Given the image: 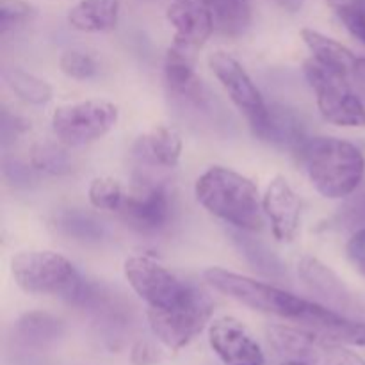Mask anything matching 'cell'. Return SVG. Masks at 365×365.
I'll return each instance as SVG.
<instances>
[{"label": "cell", "instance_id": "5", "mask_svg": "<svg viewBox=\"0 0 365 365\" xmlns=\"http://www.w3.org/2000/svg\"><path fill=\"white\" fill-rule=\"evenodd\" d=\"M125 278L135 294L148 303V309H175L191 302L200 291L150 257L125 260Z\"/></svg>", "mask_w": 365, "mask_h": 365}, {"label": "cell", "instance_id": "22", "mask_svg": "<svg viewBox=\"0 0 365 365\" xmlns=\"http://www.w3.org/2000/svg\"><path fill=\"white\" fill-rule=\"evenodd\" d=\"M260 139L285 146V148H292L296 152L307 141L302 121L284 107H269V120Z\"/></svg>", "mask_w": 365, "mask_h": 365}, {"label": "cell", "instance_id": "31", "mask_svg": "<svg viewBox=\"0 0 365 365\" xmlns=\"http://www.w3.org/2000/svg\"><path fill=\"white\" fill-rule=\"evenodd\" d=\"M31 123L18 114L9 113V109H2V120H0V132H2V145L7 146L11 141L27 132Z\"/></svg>", "mask_w": 365, "mask_h": 365}, {"label": "cell", "instance_id": "15", "mask_svg": "<svg viewBox=\"0 0 365 365\" xmlns=\"http://www.w3.org/2000/svg\"><path fill=\"white\" fill-rule=\"evenodd\" d=\"M192 52L195 50L189 46L173 43V46L168 48L166 61H164V77L173 95L203 107L207 103V93L202 78L196 75Z\"/></svg>", "mask_w": 365, "mask_h": 365}, {"label": "cell", "instance_id": "37", "mask_svg": "<svg viewBox=\"0 0 365 365\" xmlns=\"http://www.w3.org/2000/svg\"><path fill=\"white\" fill-rule=\"evenodd\" d=\"M344 6H349L353 11H356V13L362 14L365 18V0H349V2H346Z\"/></svg>", "mask_w": 365, "mask_h": 365}, {"label": "cell", "instance_id": "14", "mask_svg": "<svg viewBox=\"0 0 365 365\" xmlns=\"http://www.w3.org/2000/svg\"><path fill=\"white\" fill-rule=\"evenodd\" d=\"M166 16L175 29V43L192 50L202 46L216 31L212 13L202 0H175Z\"/></svg>", "mask_w": 365, "mask_h": 365}, {"label": "cell", "instance_id": "36", "mask_svg": "<svg viewBox=\"0 0 365 365\" xmlns=\"http://www.w3.org/2000/svg\"><path fill=\"white\" fill-rule=\"evenodd\" d=\"M277 2L280 4L284 9L292 11V13H294V11L302 9V6H303V2H305V0H277Z\"/></svg>", "mask_w": 365, "mask_h": 365}, {"label": "cell", "instance_id": "3", "mask_svg": "<svg viewBox=\"0 0 365 365\" xmlns=\"http://www.w3.org/2000/svg\"><path fill=\"white\" fill-rule=\"evenodd\" d=\"M11 273L25 292L59 296L73 305H77L86 287V280L66 257L43 250H29L14 255Z\"/></svg>", "mask_w": 365, "mask_h": 365}, {"label": "cell", "instance_id": "40", "mask_svg": "<svg viewBox=\"0 0 365 365\" xmlns=\"http://www.w3.org/2000/svg\"><path fill=\"white\" fill-rule=\"evenodd\" d=\"M339 2H341V4H339V6H342V4H344V2H342V0H339Z\"/></svg>", "mask_w": 365, "mask_h": 365}, {"label": "cell", "instance_id": "21", "mask_svg": "<svg viewBox=\"0 0 365 365\" xmlns=\"http://www.w3.org/2000/svg\"><path fill=\"white\" fill-rule=\"evenodd\" d=\"M14 335L25 348L45 349L63 339L64 323L52 314L29 312L18 319Z\"/></svg>", "mask_w": 365, "mask_h": 365}, {"label": "cell", "instance_id": "32", "mask_svg": "<svg viewBox=\"0 0 365 365\" xmlns=\"http://www.w3.org/2000/svg\"><path fill=\"white\" fill-rule=\"evenodd\" d=\"M346 253H348V259L351 260L355 269L365 278V227L355 230L348 246H346Z\"/></svg>", "mask_w": 365, "mask_h": 365}, {"label": "cell", "instance_id": "33", "mask_svg": "<svg viewBox=\"0 0 365 365\" xmlns=\"http://www.w3.org/2000/svg\"><path fill=\"white\" fill-rule=\"evenodd\" d=\"M337 11L341 20L344 21V25L348 27V31L365 45V18L362 14L353 11L349 6H339Z\"/></svg>", "mask_w": 365, "mask_h": 365}, {"label": "cell", "instance_id": "8", "mask_svg": "<svg viewBox=\"0 0 365 365\" xmlns=\"http://www.w3.org/2000/svg\"><path fill=\"white\" fill-rule=\"evenodd\" d=\"M118 121V107L106 100H86L57 107L52 130L64 145L81 146L103 138Z\"/></svg>", "mask_w": 365, "mask_h": 365}, {"label": "cell", "instance_id": "25", "mask_svg": "<svg viewBox=\"0 0 365 365\" xmlns=\"http://www.w3.org/2000/svg\"><path fill=\"white\" fill-rule=\"evenodd\" d=\"M31 166L36 171L61 177L73 171V159L66 148L52 141L36 143L31 150Z\"/></svg>", "mask_w": 365, "mask_h": 365}, {"label": "cell", "instance_id": "39", "mask_svg": "<svg viewBox=\"0 0 365 365\" xmlns=\"http://www.w3.org/2000/svg\"><path fill=\"white\" fill-rule=\"evenodd\" d=\"M282 365H307V364L298 362V360H289V362H284Z\"/></svg>", "mask_w": 365, "mask_h": 365}, {"label": "cell", "instance_id": "11", "mask_svg": "<svg viewBox=\"0 0 365 365\" xmlns=\"http://www.w3.org/2000/svg\"><path fill=\"white\" fill-rule=\"evenodd\" d=\"M209 342L225 365H264L262 348L245 324L234 317H220L209 327Z\"/></svg>", "mask_w": 365, "mask_h": 365}, {"label": "cell", "instance_id": "20", "mask_svg": "<svg viewBox=\"0 0 365 365\" xmlns=\"http://www.w3.org/2000/svg\"><path fill=\"white\" fill-rule=\"evenodd\" d=\"M120 18V0H81L68 13V24L82 32H110Z\"/></svg>", "mask_w": 365, "mask_h": 365}, {"label": "cell", "instance_id": "9", "mask_svg": "<svg viewBox=\"0 0 365 365\" xmlns=\"http://www.w3.org/2000/svg\"><path fill=\"white\" fill-rule=\"evenodd\" d=\"M214 314V302L203 291L191 302L170 310L148 309V323L153 335L170 349H182L198 337Z\"/></svg>", "mask_w": 365, "mask_h": 365}, {"label": "cell", "instance_id": "6", "mask_svg": "<svg viewBox=\"0 0 365 365\" xmlns=\"http://www.w3.org/2000/svg\"><path fill=\"white\" fill-rule=\"evenodd\" d=\"M267 339L274 351L289 360L307 365H365V360L341 342L323 337L309 328L273 324L267 328Z\"/></svg>", "mask_w": 365, "mask_h": 365}, {"label": "cell", "instance_id": "29", "mask_svg": "<svg viewBox=\"0 0 365 365\" xmlns=\"http://www.w3.org/2000/svg\"><path fill=\"white\" fill-rule=\"evenodd\" d=\"M34 16L36 7L25 0H0V34L7 36L27 25Z\"/></svg>", "mask_w": 365, "mask_h": 365}, {"label": "cell", "instance_id": "18", "mask_svg": "<svg viewBox=\"0 0 365 365\" xmlns=\"http://www.w3.org/2000/svg\"><path fill=\"white\" fill-rule=\"evenodd\" d=\"M302 38L317 63H321L334 73L348 78V81L355 78L359 57L351 50L346 48L342 43L335 41V39L328 38V36L321 34L319 31H314V29H303Z\"/></svg>", "mask_w": 365, "mask_h": 365}, {"label": "cell", "instance_id": "35", "mask_svg": "<svg viewBox=\"0 0 365 365\" xmlns=\"http://www.w3.org/2000/svg\"><path fill=\"white\" fill-rule=\"evenodd\" d=\"M159 362V351L153 348V344L146 341L135 342L132 348V364L134 365H153Z\"/></svg>", "mask_w": 365, "mask_h": 365}, {"label": "cell", "instance_id": "23", "mask_svg": "<svg viewBox=\"0 0 365 365\" xmlns=\"http://www.w3.org/2000/svg\"><path fill=\"white\" fill-rule=\"evenodd\" d=\"M53 225L61 234L78 242L91 245V242L103 241V237H106V227H103L102 221H98L91 214L84 212V210H63L56 216Z\"/></svg>", "mask_w": 365, "mask_h": 365}, {"label": "cell", "instance_id": "17", "mask_svg": "<svg viewBox=\"0 0 365 365\" xmlns=\"http://www.w3.org/2000/svg\"><path fill=\"white\" fill-rule=\"evenodd\" d=\"M134 155L148 166L175 168L182 155L180 134L170 125H157L135 141Z\"/></svg>", "mask_w": 365, "mask_h": 365}, {"label": "cell", "instance_id": "34", "mask_svg": "<svg viewBox=\"0 0 365 365\" xmlns=\"http://www.w3.org/2000/svg\"><path fill=\"white\" fill-rule=\"evenodd\" d=\"M32 171H36L34 168L25 166V164L18 163V160H4V175L7 177V180L16 185H27L29 180H32Z\"/></svg>", "mask_w": 365, "mask_h": 365}, {"label": "cell", "instance_id": "4", "mask_svg": "<svg viewBox=\"0 0 365 365\" xmlns=\"http://www.w3.org/2000/svg\"><path fill=\"white\" fill-rule=\"evenodd\" d=\"M203 278L210 287L230 296L235 302L242 303L250 309L296 321L299 324H302L303 317L307 316L310 303H312L309 299L298 298V296L291 294L284 289L221 269V267H209L203 273Z\"/></svg>", "mask_w": 365, "mask_h": 365}, {"label": "cell", "instance_id": "16", "mask_svg": "<svg viewBox=\"0 0 365 365\" xmlns=\"http://www.w3.org/2000/svg\"><path fill=\"white\" fill-rule=\"evenodd\" d=\"M302 324L323 337L349 346H365V323L348 319L335 310L312 302Z\"/></svg>", "mask_w": 365, "mask_h": 365}, {"label": "cell", "instance_id": "7", "mask_svg": "<svg viewBox=\"0 0 365 365\" xmlns=\"http://www.w3.org/2000/svg\"><path fill=\"white\" fill-rule=\"evenodd\" d=\"M310 88L316 91L317 107L330 123L339 127H365V107L351 91L348 78L334 73L316 59L303 64Z\"/></svg>", "mask_w": 365, "mask_h": 365}, {"label": "cell", "instance_id": "13", "mask_svg": "<svg viewBox=\"0 0 365 365\" xmlns=\"http://www.w3.org/2000/svg\"><path fill=\"white\" fill-rule=\"evenodd\" d=\"M262 209L269 217L274 237L280 242L292 241L299 228L302 203L287 178L277 175L269 182L262 196Z\"/></svg>", "mask_w": 365, "mask_h": 365}, {"label": "cell", "instance_id": "2", "mask_svg": "<svg viewBox=\"0 0 365 365\" xmlns=\"http://www.w3.org/2000/svg\"><path fill=\"white\" fill-rule=\"evenodd\" d=\"M298 155L312 185L324 198H346L364 182V153L351 143L337 138H312L303 143Z\"/></svg>", "mask_w": 365, "mask_h": 365}, {"label": "cell", "instance_id": "27", "mask_svg": "<svg viewBox=\"0 0 365 365\" xmlns=\"http://www.w3.org/2000/svg\"><path fill=\"white\" fill-rule=\"evenodd\" d=\"M89 202L98 210H120L123 205L125 191L120 180L113 177H98L89 185Z\"/></svg>", "mask_w": 365, "mask_h": 365}, {"label": "cell", "instance_id": "26", "mask_svg": "<svg viewBox=\"0 0 365 365\" xmlns=\"http://www.w3.org/2000/svg\"><path fill=\"white\" fill-rule=\"evenodd\" d=\"M235 242H237L239 250L242 252V255L248 259V262L252 264L255 269H259L260 273L267 274V277L280 278L285 274V266L282 264V260L274 255L273 252L266 248L262 242L255 241V239L248 237V235L235 234Z\"/></svg>", "mask_w": 365, "mask_h": 365}, {"label": "cell", "instance_id": "38", "mask_svg": "<svg viewBox=\"0 0 365 365\" xmlns=\"http://www.w3.org/2000/svg\"><path fill=\"white\" fill-rule=\"evenodd\" d=\"M355 78L360 82H365V57H359V63H356V71Z\"/></svg>", "mask_w": 365, "mask_h": 365}, {"label": "cell", "instance_id": "30", "mask_svg": "<svg viewBox=\"0 0 365 365\" xmlns=\"http://www.w3.org/2000/svg\"><path fill=\"white\" fill-rule=\"evenodd\" d=\"M59 64L63 73L70 78H75V81H88L98 73V63L86 50H66L61 57Z\"/></svg>", "mask_w": 365, "mask_h": 365}, {"label": "cell", "instance_id": "19", "mask_svg": "<svg viewBox=\"0 0 365 365\" xmlns=\"http://www.w3.org/2000/svg\"><path fill=\"white\" fill-rule=\"evenodd\" d=\"M298 274L310 291L323 296L331 305L346 307L351 299L348 287L342 284L341 278L316 257H303L298 262Z\"/></svg>", "mask_w": 365, "mask_h": 365}, {"label": "cell", "instance_id": "24", "mask_svg": "<svg viewBox=\"0 0 365 365\" xmlns=\"http://www.w3.org/2000/svg\"><path fill=\"white\" fill-rule=\"evenodd\" d=\"M4 81L18 98L32 103V106H45L53 96V89L48 82L21 70V68H6L4 70Z\"/></svg>", "mask_w": 365, "mask_h": 365}, {"label": "cell", "instance_id": "12", "mask_svg": "<svg viewBox=\"0 0 365 365\" xmlns=\"http://www.w3.org/2000/svg\"><path fill=\"white\" fill-rule=\"evenodd\" d=\"M118 212L134 230L141 234H157L170 221V195L163 185L145 187L135 195L125 196L123 205Z\"/></svg>", "mask_w": 365, "mask_h": 365}, {"label": "cell", "instance_id": "1", "mask_svg": "<svg viewBox=\"0 0 365 365\" xmlns=\"http://www.w3.org/2000/svg\"><path fill=\"white\" fill-rule=\"evenodd\" d=\"M195 195L210 214L242 232H259L264 225L259 189L245 175L212 166L196 180Z\"/></svg>", "mask_w": 365, "mask_h": 365}, {"label": "cell", "instance_id": "28", "mask_svg": "<svg viewBox=\"0 0 365 365\" xmlns=\"http://www.w3.org/2000/svg\"><path fill=\"white\" fill-rule=\"evenodd\" d=\"M334 223L344 230H360L365 227V182L359 185L337 210Z\"/></svg>", "mask_w": 365, "mask_h": 365}, {"label": "cell", "instance_id": "10", "mask_svg": "<svg viewBox=\"0 0 365 365\" xmlns=\"http://www.w3.org/2000/svg\"><path fill=\"white\" fill-rule=\"evenodd\" d=\"M209 66L235 107L250 121L253 134L262 138L269 120V107L266 106L262 95L241 63L227 52H214L209 56Z\"/></svg>", "mask_w": 365, "mask_h": 365}]
</instances>
